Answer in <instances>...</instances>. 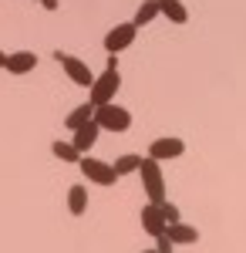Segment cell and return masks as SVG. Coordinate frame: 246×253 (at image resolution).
Instances as JSON below:
<instances>
[{
	"mask_svg": "<svg viewBox=\"0 0 246 253\" xmlns=\"http://www.w3.org/2000/svg\"><path fill=\"white\" fill-rule=\"evenodd\" d=\"M68 210H71V216H81L88 210V189H84L81 182H75V186L68 189Z\"/></svg>",
	"mask_w": 246,
	"mask_h": 253,
	"instance_id": "5bb4252c",
	"label": "cell"
},
{
	"mask_svg": "<svg viewBox=\"0 0 246 253\" xmlns=\"http://www.w3.org/2000/svg\"><path fill=\"white\" fill-rule=\"evenodd\" d=\"M118 88H122V75H118V68H105V71H101V75L88 84V101H91V105L115 101Z\"/></svg>",
	"mask_w": 246,
	"mask_h": 253,
	"instance_id": "3957f363",
	"label": "cell"
},
{
	"mask_svg": "<svg viewBox=\"0 0 246 253\" xmlns=\"http://www.w3.org/2000/svg\"><path fill=\"white\" fill-rule=\"evenodd\" d=\"M54 61L64 68V75L75 81L78 88H88L91 81H95V75H91V68L84 64L81 58H75V54H68V51H54Z\"/></svg>",
	"mask_w": 246,
	"mask_h": 253,
	"instance_id": "5b68a950",
	"label": "cell"
},
{
	"mask_svg": "<svg viewBox=\"0 0 246 253\" xmlns=\"http://www.w3.org/2000/svg\"><path fill=\"white\" fill-rule=\"evenodd\" d=\"M78 166H81V175H84L88 182H95V186H115V182H118V172H115V166H108V162L95 159L91 152L78 159Z\"/></svg>",
	"mask_w": 246,
	"mask_h": 253,
	"instance_id": "277c9868",
	"label": "cell"
},
{
	"mask_svg": "<svg viewBox=\"0 0 246 253\" xmlns=\"http://www.w3.org/2000/svg\"><path fill=\"white\" fill-rule=\"evenodd\" d=\"M135 34H138V27H135L132 20L115 24L112 31L105 34V51H108V54H122L125 47H132V44H135Z\"/></svg>",
	"mask_w": 246,
	"mask_h": 253,
	"instance_id": "8992f818",
	"label": "cell"
},
{
	"mask_svg": "<svg viewBox=\"0 0 246 253\" xmlns=\"http://www.w3.org/2000/svg\"><path fill=\"white\" fill-rule=\"evenodd\" d=\"M155 17H159V0H142L138 10H135V17H132V24L135 27H145V24H152Z\"/></svg>",
	"mask_w": 246,
	"mask_h": 253,
	"instance_id": "2e32d148",
	"label": "cell"
},
{
	"mask_svg": "<svg viewBox=\"0 0 246 253\" xmlns=\"http://www.w3.org/2000/svg\"><path fill=\"white\" fill-rule=\"evenodd\" d=\"M41 7H44V10H57L61 3H57V0H41Z\"/></svg>",
	"mask_w": 246,
	"mask_h": 253,
	"instance_id": "ffe728a7",
	"label": "cell"
},
{
	"mask_svg": "<svg viewBox=\"0 0 246 253\" xmlns=\"http://www.w3.org/2000/svg\"><path fill=\"white\" fill-rule=\"evenodd\" d=\"M98 135H101V128H98V122L91 118V122L78 125L75 132H71V145H75L81 156H88V152H91V149L98 145Z\"/></svg>",
	"mask_w": 246,
	"mask_h": 253,
	"instance_id": "52a82bcc",
	"label": "cell"
},
{
	"mask_svg": "<svg viewBox=\"0 0 246 253\" xmlns=\"http://www.w3.org/2000/svg\"><path fill=\"white\" fill-rule=\"evenodd\" d=\"M138 175H142V186H145V196H149V203H162L165 199V179H162V162L159 159L145 156L142 159V166H138Z\"/></svg>",
	"mask_w": 246,
	"mask_h": 253,
	"instance_id": "7a4b0ae2",
	"label": "cell"
},
{
	"mask_svg": "<svg viewBox=\"0 0 246 253\" xmlns=\"http://www.w3.org/2000/svg\"><path fill=\"white\" fill-rule=\"evenodd\" d=\"M0 68H7V54L3 51H0Z\"/></svg>",
	"mask_w": 246,
	"mask_h": 253,
	"instance_id": "44dd1931",
	"label": "cell"
},
{
	"mask_svg": "<svg viewBox=\"0 0 246 253\" xmlns=\"http://www.w3.org/2000/svg\"><path fill=\"white\" fill-rule=\"evenodd\" d=\"M142 253H159V250H155V247H149V250H142Z\"/></svg>",
	"mask_w": 246,
	"mask_h": 253,
	"instance_id": "7402d4cb",
	"label": "cell"
},
{
	"mask_svg": "<svg viewBox=\"0 0 246 253\" xmlns=\"http://www.w3.org/2000/svg\"><path fill=\"white\" fill-rule=\"evenodd\" d=\"M51 152H54V159L68 162V166H78V159H81V152L71 145V138H68V142H64V138H54V142H51Z\"/></svg>",
	"mask_w": 246,
	"mask_h": 253,
	"instance_id": "4fadbf2b",
	"label": "cell"
},
{
	"mask_svg": "<svg viewBox=\"0 0 246 253\" xmlns=\"http://www.w3.org/2000/svg\"><path fill=\"white\" fill-rule=\"evenodd\" d=\"M91 118H95V105H91V101H84V105H78L75 112L64 118V125H68V128L75 132L78 125H84V122H91Z\"/></svg>",
	"mask_w": 246,
	"mask_h": 253,
	"instance_id": "e0dca14e",
	"label": "cell"
},
{
	"mask_svg": "<svg viewBox=\"0 0 246 253\" xmlns=\"http://www.w3.org/2000/svg\"><path fill=\"white\" fill-rule=\"evenodd\" d=\"M159 210H162V216H165V223H179V219H182L179 206H175V203H169V199H162V203H159Z\"/></svg>",
	"mask_w": 246,
	"mask_h": 253,
	"instance_id": "ac0fdd59",
	"label": "cell"
},
{
	"mask_svg": "<svg viewBox=\"0 0 246 253\" xmlns=\"http://www.w3.org/2000/svg\"><path fill=\"white\" fill-rule=\"evenodd\" d=\"M155 250H159V253H172V250H175V243H172L165 233H159V236H155Z\"/></svg>",
	"mask_w": 246,
	"mask_h": 253,
	"instance_id": "d6986e66",
	"label": "cell"
},
{
	"mask_svg": "<svg viewBox=\"0 0 246 253\" xmlns=\"http://www.w3.org/2000/svg\"><path fill=\"white\" fill-rule=\"evenodd\" d=\"M142 159H145V156H135V152H125V156H118V159L112 162L115 172H118V179H122V175H135V172H138V166H142Z\"/></svg>",
	"mask_w": 246,
	"mask_h": 253,
	"instance_id": "9a60e30c",
	"label": "cell"
},
{
	"mask_svg": "<svg viewBox=\"0 0 246 253\" xmlns=\"http://www.w3.org/2000/svg\"><path fill=\"white\" fill-rule=\"evenodd\" d=\"M142 230H145V233L149 236H159V233H165V226H169V223H165V216H162V210H159V206H155V203H145V206H142Z\"/></svg>",
	"mask_w": 246,
	"mask_h": 253,
	"instance_id": "9c48e42d",
	"label": "cell"
},
{
	"mask_svg": "<svg viewBox=\"0 0 246 253\" xmlns=\"http://www.w3.org/2000/svg\"><path fill=\"white\" fill-rule=\"evenodd\" d=\"M182 152H186V142L175 138V135H162V138H155V142L149 145V156L159 159V162H165V159H179Z\"/></svg>",
	"mask_w": 246,
	"mask_h": 253,
	"instance_id": "ba28073f",
	"label": "cell"
},
{
	"mask_svg": "<svg viewBox=\"0 0 246 253\" xmlns=\"http://www.w3.org/2000/svg\"><path fill=\"white\" fill-rule=\"evenodd\" d=\"M95 122L101 132H128L132 128V112L115 105V101H105V105H95Z\"/></svg>",
	"mask_w": 246,
	"mask_h": 253,
	"instance_id": "6da1fadb",
	"label": "cell"
},
{
	"mask_svg": "<svg viewBox=\"0 0 246 253\" xmlns=\"http://www.w3.org/2000/svg\"><path fill=\"white\" fill-rule=\"evenodd\" d=\"M159 14H165L172 24H186L189 20V10L182 0H159Z\"/></svg>",
	"mask_w": 246,
	"mask_h": 253,
	"instance_id": "7c38bea8",
	"label": "cell"
},
{
	"mask_svg": "<svg viewBox=\"0 0 246 253\" xmlns=\"http://www.w3.org/2000/svg\"><path fill=\"white\" fill-rule=\"evenodd\" d=\"M165 236H169L175 247H189V243H199V230L196 226H189V223H169L165 226Z\"/></svg>",
	"mask_w": 246,
	"mask_h": 253,
	"instance_id": "30bf717a",
	"label": "cell"
},
{
	"mask_svg": "<svg viewBox=\"0 0 246 253\" xmlns=\"http://www.w3.org/2000/svg\"><path fill=\"white\" fill-rule=\"evenodd\" d=\"M38 68V54L34 51H14V54H7V68L3 71H10V75H27V71H34Z\"/></svg>",
	"mask_w": 246,
	"mask_h": 253,
	"instance_id": "8fae6325",
	"label": "cell"
}]
</instances>
